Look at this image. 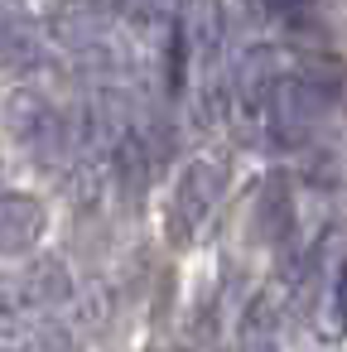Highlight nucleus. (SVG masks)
Wrapping results in <instances>:
<instances>
[{"label": "nucleus", "instance_id": "9d476101", "mask_svg": "<svg viewBox=\"0 0 347 352\" xmlns=\"http://www.w3.org/2000/svg\"><path fill=\"white\" fill-rule=\"evenodd\" d=\"M188 34H193V54L208 68H222V44H227V10L222 0H193L188 6Z\"/></svg>", "mask_w": 347, "mask_h": 352}, {"label": "nucleus", "instance_id": "f03ea898", "mask_svg": "<svg viewBox=\"0 0 347 352\" xmlns=\"http://www.w3.org/2000/svg\"><path fill=\"white\" fill-rule=\"evenodd\" d=\"M328 102H333V82L323 73H289V78H280L275 97H270V111H265L270 140L280 150H304L313 140Z\"/></svg>", "mask_w": 347, "mask_h": 352}, {"label": "nucleus", "instance_id": "20e7f679", "mask_svg": "<svg viewBox=\"0 0 347 352\" xmlns=\"http://www.w3.org/2000/svg\"><path fill=\"white\" fill-rule=\"evenodd\" d=\"M222 164L217 160H193V164H183V174H179V184H174V203H169V227H174V236L183 241V236H193L198 227H203V217L212 212V203L222 198Z\"/></svg>", "mask_w": 347, "mask_h": 352}, {"label": "nucleus", "instance_id": "0eeeda50", "mask_svg": "<svg viewBox=\"0 0 347 352\" xmlns=\"http://www.w3.org/2000/svg\"><path fill=\"white\" fill-rule=\"evenodd\" d=\"M68 294H73L68 265L54 261V256H44V261H34V265L25 270V280H20V289H15V304H20L25 318H30V314H44V309L68 304Z\"/></svg>", "mask_w": 347, "mask_h": 352}, {"label": "nucleus", "instance_id": "7ed1b4c3", "mask_svg": "<svg viewBox=\"0 0 347 352\" xmlns=\"http://www.w3.org/2000/svg\"><path fill=\"white\" fill-rule=\"evenodd\" d=\"M111 25H116V6L111 0H58L44 20V34L68 49V58L92 54L102 44H111Z\"/></svg>", "mask_w": 347, "mask_h": 352}, {"label": "nucleus", "instance_id": "423d86ee", "mask_svg": "<svg viewBox=\"0 0 347 352\" xmlns=\"http://www.w3.org/2000/svg\"><path fill=\"white\" fill-rule=\"evenodd\" d=\"M44 203L30 193H0V261L30 256L44 236Z\"/></svg>", "mask_w": 347, "mask_h": 352}, {"label": "nucleus", "instance_id": "4468645a", "mask_svg": "<svg viewBox=\"0 0 347 352\" xmlns=\"http://www.w3.org/2000/svg\"><path fill=\"white\" fill-rule=\"evenodd\" d=\"M260 6H265V15H289V10L304 6V0H260Z\"/></svg>", "mask_w": 347, "mask_h": 352}, {"label": "nucleus", "instance_id": "39448f33", "mask_svg": "<svg viewBox=\"0 0 347 352\" xmlns=\"http://www.w3.org/2000/svg\"><path fill=\"white\" fill-rule=\"evenodd\" d=\"M280 58H275V49L270 44H251V49H241L236 54V63H232V92L241 97V107L246 111H270V97H275V87H280Z\"/></svg>", "mask_w": 347, "mask_h": 352}, {"label": "nucleus", "instance_id": "1a4fd4ad", "mask_svg": "<svg viewBox=\"0 0 347 352\" xmlns=\"http://www.w3.org/2000/svg\"><path fill=\"white\" fill-rule=\"evenodd\" d=\"M39 58H44L39 25L15 6H0V68H34Z\"/></svg>", "mask_w": 347, "mask_h": 352}, {"label": "nucleus", "instance_id": "ddd939ff", "mask_svg": "<svg viewBox=\"0 0 347 352\" xmlns=\"http://www.w3.org/2000/svg\"><path fill=\"white\" fill-rule=\"evenodd\" d=\"M328 309H333V328H337V333H347V261H342V265H337V275H333Z\"/></svg>", "mask_w": 347, "mask_h": 352}, {"label": "nucleus", "instance_id": "dca6fc26", "mask_svg": "<svg viewBox=\"0 0 347 352\" xmlns=\"http://www.w3.org/2000/svg\"><path fill=\"white\" fill-rule=\"evenodd\" d=\"M15 352H20V347H15Z\"/></svg>", "mask_w": 347, "mask_h": 352}, {"label": "nucleus", "instance_id": "f257e3e1", "mask_svg": "<svg viewBox=\"0 0 347 352\" xmlns=\"http://www.w3.org/2000/svg\"><path fill=\"white\" fill-rule=\"evenodd\" d=\"M0 121H5L10 140H15L39 169H73V164H82L78 121H73L68 111H58L39 87L10 92L5 111H0Z\"/></svg>", "mask_w": 347, "mask_h": 352}, {"label": "nucleus", "instance_id": "2eb2a0df", "mask_svg": "<svg viewBox=\"0 0 347 352\" xmlns=\"http://www.w3.org/2000/svg\"><path fill=\"white\" fill-rule=\"evenodd\" d=\"M179 352H188V347H179Z\"/></svg>", "mask_w": 347, "mask_h": 352}, {"label": "nucleus", "instance_id": "9b49d317", "mask_svg": "<svg viewBox=\"0 0 347 352\" xmlns=\"http://www.w3.org/2000/svg\"><path fill=\"white\" fill-rule=\"evenodd\" d=\"M236 352H280V314L265 294H256L236 323Z\"/></svg>", "mask_w": 347, "mask_h": 352}, {"label": "nucleus", "instance_id": "f8f14e48", "mask_svg": "<svg viewBox=\"0 0 347 352\" xmlns=\"http://www.w3.org/2000/svg\"><path fill=\"white\" fill-rule=\"evenodd\" d=\"M188 58H193V34H188V25L174 15V20H169V49H164V78H169V92H174V97L183 92Z\"/></svg>", "mask_w": 347, "mask_h": 352}, {"label": "nucleus", "instance_id": "6e6552de", "mask_svg": "<svg viewBox=\"0 0 347 352\" xmlns=\"http://www.w3.org/2000/svg\"><path fill=\"white\" fill-rule=\"evenodd\" d=\"M294 236V198H289V179L270 174L260 198H256V241L265 246H284Z\"/></svg>", "mask_w": 347, "mask_h": 352}]
</instances>
